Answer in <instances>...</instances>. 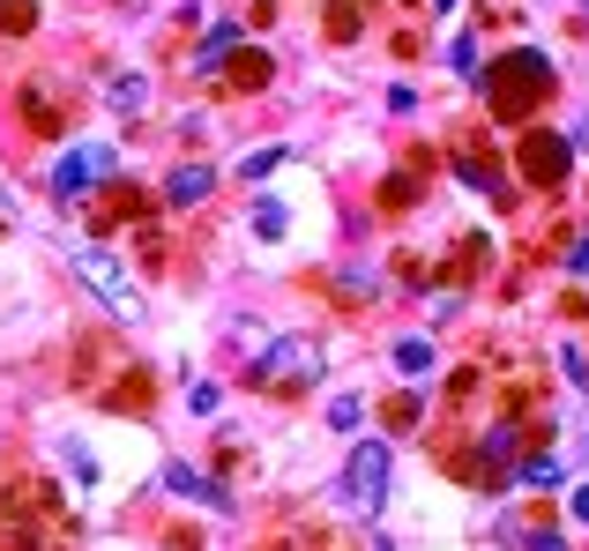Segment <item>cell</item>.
<instances>
[{"instance_id": "1", "label": "cell", "mask_w": 589, "mask_h": 551, "mask_svg": "<svg viewBox=\"0 0 589 551\" xmlns=\"http://www.w3.org/2000/svg\"><path fill=\"white\" fill-rule=\"evenodd\" d=\"M545 89H552L545 52H507V60L485 68V97H493V112H500V120H530V105H538Z\"/></svg>"}, {"instance_id": "2", "label": "cell", "mask_w": 589, "mask_h": 551, "mask_svg": "<svg viewBox=\"0 0 589 551\" xmlns=\"http://www.w3.org/2000/svg\"><path fill=\"white\" fill-rule=\"evenodd\" d=\"M68 268H75L90 291H97V306H105V313H120V321H142V291H134V276H127L113 254H97V247H75V254H68Z\"/></svg>"}, {"instance_id": "3", "label": "cell", "mask_w": 589, "mask_h": 551, "mask_svg": "<svg viewBox=\"0 0 589 551\" xmlns=\"http://www.w3.org/2000/svg\"><path fill=\"white\" fill-rule=\"evenodd\" d=\"M337 500L351 514H380V500H388V440H358V447H351Z\"/></svg>"}, {"instance_id": "4", "label": "cell", "mask_w": 589, "mask_h": 551, "mask_svg": "<svg viewBox=\"0 0 589 551\" xmlns=\"http://www.w3.org/2000/svg\"><path fill=\"white\" fill-rule=\"evenodd\" d=\"M254 387H276V381H321V343L314 336H276L261 358L247 366Z\"/></svg>"}, {"instance_id": "5", "label": "cell", "mask_w": 589, "mask_h": 551, "mask_svg": "<svg viewBox=\"0 0 589 551\" xmlns=\"http://www.w3.org/2000/svg\"><path fill=\"white\" fill-rule=\"evenodd\" d=\"M113 171H120V157H113L105 142H83V149H68L45 179H52V194H60V202H83V194H97V187L113 179Z\"/></svg>"}, {"instance_id": "6", "label": "cell", "mask_w": 589, "mask_h": 551, "mask_svg": "<svg viewBox=\"0 0 589 551\" xmlns=\"http://www.w3.org/2000/svg\"><path fill=\"white\" fill-rule=\"evenodd\" d=\"M567 165H575L567 134H522V179L530 187H567Z\"/></svg>"}, {"instance_id": "7", "label": "cell", "mask_w": 589, "mask_h": 551, "mask_svg": "<svg viewBox=\"0 0 589 551\" xmlns=\"http://www.w3.org/2000/svg\"><path fill=\"white\" fill-rule=\"evenodd\" d=\"M210 187H216V171L187 157V165H179V171H172V179H165V202H179V209H195V202H202Z\"/></svg>"}, {"instance_id": "8", "label": "cell", "mask_w": 589, "mask_h": 551, "mask_svg": "<svg viewBox=\"0 0 589 551\" xmlns=\"http://www.w3.org/2000/svg\"><path fill=\"white\" fill-rule=\"evenodd\" d=\"M239 45H247V31H239V23H216L210 38L195 45V68H202V75H216V68H224V60H232Z\"/></svg>"}, {"instance_id": "9", "label": "cell", "mask_w": 589, "mask_h": 551, "mask_svg": "<svg viewBox=\"0 0 589 551\" xmlns=\"http://www.w3.org/2000/svg\"><path fill=\"white\" fill-rule=\"evenodd\" d=\"M165 484L179 492V500H210V507H232V492H224V484H210L202 469H187V463H172V469H165Z\"/></svg>"}, {"instance_id": "10", "label": "cell", "mask_w": 589, "mask_h": 551, "mask_svg": "<svg viewBox=\"0 0 589 551\" xmlns=\"http://www.w3.org/2000/svg\"><path fill=\"white\" fill-rule=\"evenodd\" d=\"M388 366H396L403 381H425V373L440 366V350H433V343H425V336H403V343H396V350H388Z\"/></svg>"}, {"instance_id": "11", "label": "cell", "mask_w": 589, "mask_h": 551, "mask_svg": "<svg viewBox=\"0 0 589 551\" xmlns=\"http://www.w3.org/2000/svg\"><path fill=\"white\" fill-rule=\"evenodd\" d=\"M52 455H60V469H68V477H75V484H97V455H90L83 440H68V432H60V440H52Z\"/></svg>"}, {"instance_id": "12", "label": "cell", "mask_w": 589, "mask_h": 551, "mask_svg": "<svg viewBox=\"0 0 589 551\" xmlns=\"http://www.w3.org/2000/svg\"><path fill=\"white\" fill-rule=\"evenodd\" d=\"M515 484H530V492H559L567 469L552 463V455H522V463H515Z\"/></svg>"}, {"instance_id": "13", "label": "cell", "mask_w": 589, "mask_h": 551, "mask_svg": "<svg viewBox=\"0 0 589 551\" xmlns=\"http://www.w3.org/2000/svg\"><path fill=\"white\" fill-rule=\"evenodd\" d=\"M105 105H113L120 120H134V112L150 105V83H142V75H113V83H105Z\"/></svg>"}, {"instance_id": "14", "label": "cell", "mask_w": 589, "mask_h": 551, "mask_svg": "<svg viewBox=\"0 0 589 551\" xmlns=\"http://www.w3.org/2000/svg\"><path fill=\"white\" fill-rule=\"evenodd\" d=\"M276 165H292V142H269V149H247V157H239V179H269Z\"/></svg>"}, {"instance_id": "15", "label": "cell", "mask_w": 589, "mask_h": 551, "mask_svg": "<svg viewBox=\"0 0 589 551\" xmlns=\"http://www.w3.org/2000/svg\"><path fill=\"white\" fill-rule=\"evenodd\" d=\"M284 231H292V209L261 194V202H254V239H284Z\"/></svg>"}, {"instance_id": "16", "label": "cell", "mask_w": 589, "mask_h": 551, "mask_svg": "<svg viewBox=\"0 0 589 551\" xmlns=\"http://www.w3.org/2000/svg\"><path fill=\"white\" fill-rule=\"evenodd\" d=\"M23 112H31V128H38V134H60V105H52L38 83L23 89Z\"/></svg>"}, {"instance_id": "17", "label": "cell", "mask_w": 589, "mask_h": 551, "mask_svg": "<svg viewBox=\"0 0 589 551\" xmlns=\"http://www.w3.org/2000/svg\"><path fill=\"white\" fill-rule=\"evenodd\" d=\"M0 31H8V38H31V31H38V8H31V0H0Z\"/></svg>"}, {"instance_id": "18", "label": "cell", "mask_w": 589, "mask_h": 551, "mask_svg": "<svg viewBox=\"0 0 589 551\" xmlns=\"http://www.w3.org/2000/svg\"><path fill=\"white\" fill-rule=\"evenodd\" d=\"M500 463H515V424H493L485 432V469H500Z\"/></svg>"}, {"instance_id": "19", "label": "cell", "mask_w": 589, "mask_h": 551, "mask_svg": "<svg viewBox=\"0 0 589 551\" xmlns=\"http://www.w3.org/2000/svg\"><path fill=\"white\" fill-rule=\"evenodd\" d=\"M232 83H239V89H261V83H269V52H247V60L232 68Z\"/></svg>"}, {"instance_id": "20", "label": "cell", "mask_w": 589, "mask_h": 551, "mask_svg": "<svg viewBox=\"0 0 589 551\" xmlns=\"http://www.w3.org/2000/svg\"><path fill=\"white\" fill-rule=\"evenodd\" d=\"M456 171H463V187H478V194H500V171H493V165H478V157H463Z\"/></svg>"}, {"instance_id": "21", "label": "cell", "mask_w": 589, "mask_h": 551, "mask_svg": "<svg viewBox=\"0 0 589 551\" xmlns=\"http://www.w3.org/2000/svg\"><path fill=\"white\" fill-rule=\"evenodd\" d=\"M329 424H337V432H358V424H366L358 395H337V403H329Z\"/></svg>"}, {"instance_id": "22", "label": "cell", "mask_w": 589, "mask_h": 551, "mask_svg": "<svg viewBox=\"0 0 589 551\" xmlns=\"http://www.w3.org/2000/svg\"><path fill=\"white\" fill-rule=\"evenodd\" d=\"M559 366H567V381H575V387H589V350L567 343V350H559Z\"/></svg>"}, {"instance_id": "23", "label": "cell", "mask_w": 589, "mask_h": 551, "mask_svg": "<svg viewBox=\"0 0 589 551\" xmlns=\"http://www.w3.org/2000/svg\"><path fill=\"white\" fill-rule=\"evenodd\" d=\"M448 60H456V75H478V38H456L448 45Z\"/></svg>"}, {"instance_id": "24", "label": "cell", "mask_w": 589, "mask_h": 551, "mask_svg": "<svg viewBox=\"0 0 589 551\" xmlns=\"http://www.w3.org/2000/svg\"><path fill=\"white\" fill-rule=\"evenodd\" d=\"M187 410H195V418H210V410H216V387L195 381V387H187Z\"/></svg>"}, {"instance_id": "25", "label": "cell", "mask_w": 589, "mask_h": 551, "mask_svg": "<svg viewBox=\"0 0 589 551\" xmlns=\"http://www.w3.org/2000/svg\"><path fill=\"white\" fill-rule=\"evenodd\" d=\"M522 551H567V537H552V529H522Z\"/></svg>"}, {"instance_id": "26", "label": "cell", "mask_w": 589, "mask_h": 551, "mask_svg": "<svg viewBox=\"0 0 589 551\" xmlns=\"http://www.w3.org/2000/svg\"><path fill=\"white\" fill-rule=\"evenodd\" d=\"M388 424H396V432H411V424H419V395H403V403L388 410Z\"/></svg>"}, {"instance_id": "27", "label": "cell", "mask_w": 589, "mask_h": 551, "mask_svg": "<svg viewBox=\"0 0 589 551\" xmlns=\"http://www.w3.org/2000/svg\"><path fill=\"white\" fill-rule=\"evenodd\" d=\"M575 522H582V529H589V484H582V492H575Z\"/></svg>"}, {"instance_id": "28", "label": "cell", "mask_w": 589, "mask_h": 551, "mask_svg": "<svg viewBox=\"0 0 589 551\" xmlns=\"http://www.w3.org/2000/svg\"><path fill=\"white\" fill-rule=\"evenodd\" d=\"M575 463H582V469H589V432H582V447H575Z\"/></svg>"}, {"instance_id": "29", "label": "cell", "mask_w": 589, "mask_h": 551, "mask_svg": "<svg viewBox=\"0 0 589 551\" xmlns=\"http://www.w3.org/2000/svg\"><path fill=\"white\" fill-rule=\"evenodd\" d=\"M425 8H440V15H448V8H456V0H425Z\"/></svg>"}]
</instances>
